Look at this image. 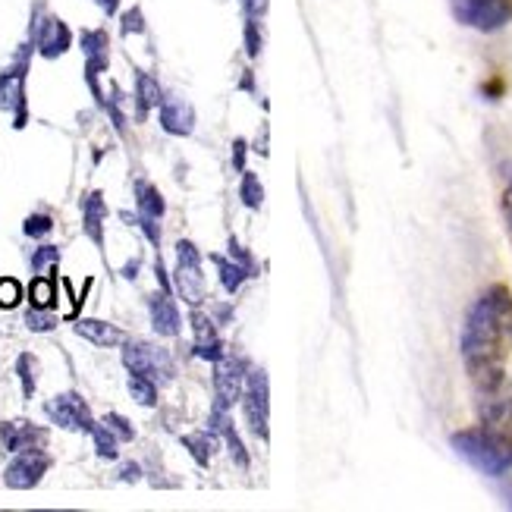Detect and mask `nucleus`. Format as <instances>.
<instances>
[{
    "label": "nucleus",
    "mask_w": 512,
    "mask_h": 512,
    "mask_svg": "<svg viewBox=\"0 0 512 512\" xmlns=\"http://www.w3.org/2000/svg\"><path fill=\"white\" fill-rule=\"evenodd\" d=\"M161 126H164V132H170V136H192L195 110L180 98H167L161 104Z\"/></svg>",
    "instance_id": "10"
},
{
    "label": "nucleus",
    "mask_w": 512,
    "mask_h": 512,
    "mask_svg": "<svg viewBox=\"0 0 512 512\" xmlns=\"http://www.w3.org/2000/svg\"><path fill=\"white\" fill-rule=\"evenodd\" d=\"M48 418L54 421V425L66 428V431H92V415H88V406H85V399L79 393H60L54 396L51 403H48Z\"/></svg>",
    "instance_id": "6"
},
{
    "label": "nucleus",
    "mask_w": 512,
    "mask_h": 512,
    "mask_svg": "<svg viewBox=\"0 0 512 512\" xmlns=\"http://www.w3.org/2000/svg\"><path fill=\"white\" fill-rule=\"evenodd\" d=\"M503 220H506V230H509V239H512V186L503 195Z\"/></svg>",
    "instance_id": "36"
},
{
    "label": "nucleus",
    "mask_w": 512,
    "mask_h": 512,
    "mask_svg": "<svg viewBox=\"0 0 512 512\" xmlns=\"http://www.w3.org/2000/svg\"><path fill=\"white\" fill-rule=\"evenodd\" d=\"M66 48H70V29L63 26L60 19H44L41 22V32H38V51L44 57H60Z\"/></svg>",
    "instance_id": "12"
},
{
    "label": "nucleus",
    "mask_w": 512,
    "mask_h": 512,
    "mask_svg": "<svg viewBox=\"0 0 512 512\" xmlns=\"http://www.w3.org/2000/svg\"><path fill=\"white\" fill-rule=\"evenodd\" d=\"M246 148H249V145L242 142V139L233 145V167H236L239 173H242V167H246Z\"/></svg>",
    "instance_id": "35"
},
{
    "label": "nucleus",
    "mask_w": 512,
    "mask_h": 512,
    "mask_svg": "<svg viewBox=\"0 0 512 512\" xmlns=\"http://www.w3.org/2000/svg\"><path fill=\"white\" fill-rule=\"evenodd\" d=\"M176 258H180V264H202V255H198V249L189 239L176 242Z\"/></svg>",
    "instance_id": "32"
},
{
    "label": "nucleus",
    "mask_w": 512,
    "mask_h": 512,
    "mask_svg": "<svg viewBox=\"0 0 512 512\" xmlns=\"http://www.w3.org/2000/svg\"><path fill=\"white\" fill-rule=\"evenodd\" d=\"M459 459H465L487 478H503L512 472V403L487 399L481 409V425L450 437Z\"/></svg>",
    "instance_id": "2"
},
{
    "label": "nucleus",
    "mask_w": 512,
    "mask_h": 512,
    "mask_svg": "<svg viewBox=\"0 0 512 512\" xmlns=\"http://www.w3.org/2000/svg\"><path fill=\"white\" fill-rule=\"evenodd\" d=\"M76 333H79L82 340L95 343V346H117V343H123V330H117L114 324H107V321H95V318L79 321Z\"/></svg>",
    "instance_id": "15"
},
{
    "label": "nucleus",
    "mask_w": 512,
    "mask_h": 512,
    "mask_svg": "<svg viewBox=\"0 0 512 512\" xmlns=\"http://www.w3.org/2000/svg\"><path fill=\"white\" fill-rule=\"evenodd\" d=\"M129 393H132V399H136V403L145 406V409L158 406V387H154L151 377L132 374V377H129Z\"/></svg>",
    "instance_id": "18"
},
{
    "label": "nucleus",
    "mask_w": 512,
    "mask_h": 512,
    "mask_svg": "<svg viewBox=\"0 0 512 512\" xmlns=\"http://www.w3.org/2000/svg\"><path fill=\"white\" fill-rule=\"evenodd\" d=\"M123 32H142V16H139V10L126 13V26H123Z\"/></svg>",
    "instance_id": "37"
},
{
    "label": "nucleus",
    "mask_w": 512,
    "mask_h": 512,
    "mask_svg": "<svg viewBox=\"0 0 512 512\" xmlns=\"http://www.w3.org/2000/svg\"><path fill=\"white\" fill-rule=\"evenodd\" d=\"M154 271H158V283H161V289H164V293H170V280H167V271H164L161 258H158V264H154Z\"/></svg>",
    "instance_id": "39"
},
{
    "label": "nucleus",
    "mask_w": 512,
    "mask_h": 512,
    "mask_svg": "<svg viewBox=\"0 0 512 512\" xmlns=\"http://www.w3.org/2000/svg\"><path fill=\"white\" fill-rule=\"evenodd\" d=\"M22 230H26V236H32V239H41V236H48L54 230V220L48 214H32Z\"/></svg>",
    "instance_id": "27"
},
{
    "label": "nucleus",
    "mask_w": 512,
    "mask_h": 512,
    "mask_svg": "<svg viewBox=\"0 0 512 512\" xmlns=\"http://www.w3.org/2000/svg\"><path fill=\"white\" fill-rule=\"evenodd\" d=\"M82 211H85V233H88V239L95 242V246H104V214H107V208H104V195L101 192H88L85 198H82Z\"/></svg>",
    "instance_id": "14"
},
{
    "label": "nucleus",
    "mask_w": 512,
    "mask_h": 512,
    "mask_svg": "<svg viewBox=\"0 0 512 512\" xmlns=\"http://www.w3.org/2000/svg\"><path fill=\"white\" fill-rule=\"evenodd\" d=\"M239 195H242V202H246L252 211L261 208V202H264V189H261V183H258V176H255V173L242 170V189H239Z\"/></svg>",
    "instance_id": "21"
},
{
    "label": "nucleus",
    "mask_w": 512,
    "mask_h": 512,
    "mask_svg": "<svg viewBox=\"0 0 512 512\" xmlns=\"http://www.w3.org/2000/svg\"><path fill=\"white\" fill-rule=\"evenodd\" d=\"M26 324H29V330H35V333H48V330H54V315H48L44 308H32L29 315H26Z\"/></svg>",
    "instance_id": "29"
},
{
    "label": "nucleus",
    "mask_w": 512,
    "mask_h": 512,
    "mask_svg": "<svg viewBox=\"0 0 512 512\" xmlns=\"http://www.w3.org/2000/svg\"><path fill=\"white\" fill-rule=\"evenodd\" d=\"M44 437L48 434L29 425V421H7V425H0V443H4V450H10V453L35 450L44 443Z\"/></svg>",
    "instance_id": "9"
},
{
    "label": "nucleus",
    "mask_w": 512,
    "mask_h": 512,
    "mask_svg": "<svg viewBox=\"0 0 512 512\" xmlns=\"http://www.w3.org/2000/svg\"><path fill=\"white\" fill-rule=\"evenodd\" d=\"M98 4H101V7H104L107 13H114V10H117V4H120V0H98Z\"/></svg>",
    "instance_id": "41"
},
{
    "label": "nucleus",
    "mask_w": 512,
    "mask_h": 512,
    "mask_svg": "<svg viewBox=\"0 0 512 512\" xmlns=\"http://www.w3.org/2000/svg\"><path fill=\"white\" fill-rule=\"evenodd\" d=\"M104 425L114 431V437L117 440H123V443H129L132 437H136V431H132V425L123 418V415H117V412H110V415H104Z\"/></svg>",
    "instance_id": "26"
},
{
    "label": "nucleus",
    "mask_w": 512,
    "mask_h": 512,
    "mask_svg": "<svg viewBox=\"0 0 512 512\" xmlns=\"http://www.w3.org/2000/svg\"><path fill=\"white\" fill-rule=\"evenodd\" d=\"M230 255H233L239 264H246V271H252V267H255V264H252V255H249L246 249H242L236 239H230Z\"/></svg>",
    "instance_id": "34"
},
{
    "label": "nucleus",
    "mask_w": 512,
    "mask_h": 512,
    "mask_svg": "<svg viewBox=\"0 0 512 512\" xmlns=\"http://www.w3.org/2000/svg\"><path fill=\"white\" fill-rule=\"evenodd\" d=\"M32 308H51L54 305V280L51 277H35L29 286Z\"/></svg>",
    "instance_id": "20"
},
{
    "label": "nucleus",
    "mask_w": 512,
    "mask_h": 512,
    "mask_svg": "<svg viewBox=\"0 0 512 512\" xmlns=\"http://www.w3.org/2000/svg\"><path fill=\"white\" fill-rule=\"evenodd\" d=\"M139 114L145 117V110L148 107H154V104H161L164 98H161V88H158V82H154L151 76H145V73H139Z\"/></svg>",
    "instance_id": "22"
},
{
    "label": "nucleus",
    "mask_w": 512,
    "mask_h": 512,
    "mask_svg": "<svg viewBox=\"0 0 512 512\" xmlns=\"http://www.w3.org/2000/svg\"><path fill=\"white\" fill-rule=\"evenodd\" d=\"M95 437V447H98V456L104 459H117V437L114 431H110L107 425H92V431H88Z\"/></svg>",
    "instance_id": "24"
},
{
    "label": "nucleus",
    "mask_w": 512,
    "mask_h": 512,
    "mask_svg": "<svg viewBox=\"0 0 512 512\" xmlns=\"http://www.w3.org/2000/svg\"><path fill=\"white\" fill-rule=\"evenodd\" d=\"M246 10H249V16L258 22V16L267 10V0H246Z\"/></svg>",
    "instance_id": "38"
},
{
    "label": "nucleus",
    "mask_w": 512,
    "mask_h": 512,
    "mask_svg": "<svg viewBox=\"0 0 512 512\" xmlns=\"http://www.w3.org/2000/svg\"><path fill=\"white\" fill-rule=\"evenodd\" d=\"M22 299V286L10 277L0 280V308H16Z\"/></svg>",
    "instance_id": "28"
},
{
    "label": "nucleus",
    "mask_w": 512,
    "mask_h": 512,
    "mask_svg": "<svg viewBox=\"0 0 512 512\" xmlns=\"http://www.w3.org/2000/svg\"><path fill=\"white\" fill-rule=\"evenodd\" d=\"M512 359V296L506 286H491L475 299L462 324V362L472 384L491 396L506 381Z\"/></svg>",
    "instance_id": "1"
},
{
    "label": "nucleus",
    "mask_w": 512,
    "mask_h": 512,
    "mask_svg": "<svg viewBox=\"0 0 512 512\" xmlns=\"http://www.w3.org/2000/svg\"><path fill=\"white\" fill-rule=\"evenodd\" d=\"M148 308H151V324H154V330L161 333V337H176V333H180L183 321H180V311H176L170 293L151 296Z\"/></svg>",
    "instance_id": "11"
},
{
    "label": "nucleus",
    "mask_w": 512,
    "mask_h": 512,
    "mask_svg": "<svg viewBox=\"0 0 512 512\" xmlns=\"http://www.w3.org/2000/svg\"><path fill=\"white\" fill-rule=\"evenodd\" d=\"M139 478V465H123V481H136Z\"/></svg>",
    "instance_id": "40"
},
{
    "label": "nucleus",
    "mask_w": 512,
    "mask_h": 512,
    "mask_svg": "<svg viewBox=\"0 0 512 512\" xmlns=\"http://www.w3.org/2000/svg\"><path fill=\"white\" fill-rule=\"evenodd\" d=\"M183 447L195 456L198 465H208V462H211V453H214V434H192V437H183Z\"/></svg>",
    "instance_id": "19"
},
{
    "label": "nucleus",
    "mask_w": 512,
    "mask_h": 512,
    "mask_svg": "<svg viewBox=\"0 0 512 512\" xmlns=\"http://www.w3.org/2000/svg\"><path fill=\"white\" fill-rule=\"evenodd\" d=\"M60 261V249L57 246H41L35 255H32V267H35V274H41L44 267H51Z\"/></svg>",
    "instance_id": "30"
},
{
    "label": "nucleus",
    "mask_w": 512,
    "mask_h": 512,
    "mask_svg": "<svg viewBox=\"0 0 512 512\" xmlns=\"http://www.w3.org/2000/svg\"><path fill=\"white\" fill-rule=\"evenodd\" d=\"M136 202H139V214L154 217V220H161V217H164V211H167L161 192L154 189L151 183H136Z\"/></svg>",
    "instance_id": "16"
},
{
    "label": "nucleus",
    "mask_w": 512,
    "mask_h": 512,
    "mask_svg": "<svg viewBox=\"0 0 512 512\" xmlns=\"http://www.w3.org/2000/svg\"><path fill=\"white\" fill-rule=\"evenodd\" d=\"M192 330H195V343H214L217 340V327L211 324V318H205L202 311L192 315Z\"/></svg>",
    "instance_id": "25"
},
{
    "label": "nucleus",
    "mask_w": 512,
    "mask_h": 512,
    "mask_svg": "<svg viewBox=\"0 0 512 512\" xmlns=\"http://www.w3.org/2000/svg\"><path fill=\"white\" fill-rule=\"evenodd\" d=\"M139 227H142V230H145V236L151 239V246H161V227L154 224V217L139 214Z\"/></svg>",
    "instance_id": "33"
},
{
    "label": "nucleus",
    "mask_w": 512,
    "mask_h": 512,
    "mask_svg": "<svg viewBox=\"0 0 512 512\" xmlns=\"http://www.w3.org/2000/svg\"><path fill=\"white\" fill-rule=\"evenodd\" d=\"M456 22L478 32H497L512 22V0H450Z\"/></svg>",
    "instance_id": "3"
},
{
    "label": "nucleus",
    "mask_w": 512,
    "mask_h": 512,
    "mask_svg": "<svg viewBox=\"0 0 512 512\" xmlns=\"http://www.w3.org/2000/svg\"><path fill=\"white\" fill-rule=\"evenodd\" d=\"M176 289L189 305L205 302V280H202V264H176Z\"/></svg>",
    "instance_id": "13"
},
{
    "label": "nucleus",
    "mask_w": 512,
    "mask_h": 512,
    "mask_svg": "<svg viewBox=\"0 0 512 512\" xmlns=\"http://www.w3.org/2000/svg\"><path fill=\"white\" fill-rule=\"evenodd\" d=\"M211 261L217 264L220 283H224V289H227V293H236V289L242 286V280L249 277V271H246V267H242L239 261H230V258H224V255H214Z\"/></svg>",
    "instance_id": "17"
},
{
    "label": "nucleus",
    "mask_w": 512,
    "mask_h": 512,
    "mask_svg": "<svg viewBox=\"0 0 512 512\" xmlns=\"http://www.w3.org/2000/svg\"><path fill=\"white\" fill-rule=\"evenodd\" d=\"M214 390H217V406L220 409H230L236 399L242 396V387H246V377L249 374H242V365L239 359H220L214 362Z\"/></svg>",
    "instance_id": "8"
},
{
    "label": "nucleus",
    "mask_w": 512,
    "mask_h": 512,
    "mask_svg": "<svg viewBox=\"0 0 512 512\" xmlns=\"http://www.w3.org/2000/svg\"><path fill=\"white\" fill-rule=\"evenodd\" d=\"M35 371H38V362L32 359V355H19V362H16V374H19V381H22V393H26V399L35 396Z\"/></svg>",
    "instance_id": "23"
},
{
    "label": "nucleus",
    "mask_w": 512,
    "mask_h": 512,
    "mask_svg": "<svg viewBox=\"0 0 512 512\" xmlns=\"http://www.w3.org/2000/svg\"><path fill=\"white\" fill-rule=\"evenodd\" d=\"M242 403H246V418L252 431L267 440V374L264 371H252L246 377V390H242Z\"/></svg>",
    "instance_id": "7"
},
{
    "label": "nucleus",
    "mask_w": 512,
    "mask_h": 512,
    "mask_svg": "<svg viewBox=\"0 0 512 512\" xmlns=\"http://www.w3.org/2000/svg\"><path fill=\"white\" fill-rule=\"evenodd\" d=\"M198 359H208V362H220L224 359V346H220V340H214V343H195V349H192Z\"/></svg>",
    "instance_id": "31"
},
{
    "label": "nucleus",
    "mask_w": 512,
    "mask_h": 512,
    "mask_svg": "<svg viewBox=\"0 0 512 512\" xmlns=\"http://www.w3.org/2000/svg\"><path fill=\"white\" fill-rule=\"evenodd\" d=\"M123 365L129 368V374L151 377L154 384L173 381V359L167 355V349H158L154 343H145V340H136L123 349Z\"/></svg>",
    "instance_id": "4"
},
{
    "label": "nucleus",
    "mask_w": 512,
    "mask_h": 512,
    "mask_svg": "<svg viewBox=\"0 0 512 512\" xmlns=\"http://www.w3.org/2000/svg\"><path fill=\"white\" fill-rule=\"evenodd\" d=\"M48 469H51V459L44 456L38 447L35 450H22L7 465L4 481H7V487H13V491H29V487H35L44 478V472H48Z\"/></svg>",
    "instance_id": "5"
}]
</instances>
